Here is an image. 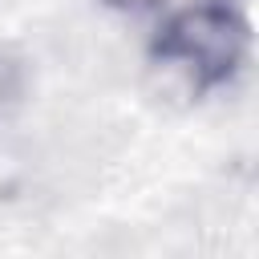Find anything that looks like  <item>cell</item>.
Returning <instances> with one entry per match:
<instances>
[{"label":"cell","instance_id":"obj_1","mask_svg":"<svg viewBox=\"0 0 259 259\" xmlns=\"http://www.w3.org/2000/svg\"><path fill=\"white\" fill-rule=\"evenodd\" d=\"M251 53V20L239 0H190L154 36V57L190 89L227 85Z\"/></svg>","mask_w":259,"mask_h":259},{"label":"cell","instance_id":"obj_2","mask_svg":"<svg viewBox=\"0 0 259 259\" xmlns=\"http://www.w3.org/2000/svg\"><path fill=\"white\" fill-rule=\"evenodd\" d=\"M109 8H121V12H146V8H154V4H162V0H105Z\"/></svg>","mask_w":259,"mask_h":259}]
</instances>
